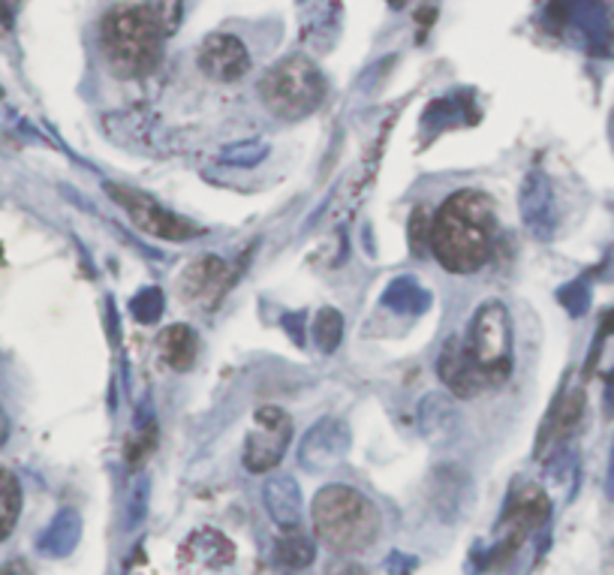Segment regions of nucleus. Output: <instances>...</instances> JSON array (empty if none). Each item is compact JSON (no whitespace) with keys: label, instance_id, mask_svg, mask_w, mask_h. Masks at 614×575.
<instances>
[{"label":"nucleus","instance_id":"7ed1b4c3","mask_svg":"<svg viewBox=\"0 0 614 575\" xmlns=\"http://www.w3.org/2000/svg\"><path fill=\"white\" fill-rule=\"evenodd\" d=\"M314 531L329 549L359 554L380 540L383 519L368 494L350 486H326L310 507Z\"/></svg>","mask_w":614,"mask_h":575},{"label":"nucleus","instance_id":"b1692460","mask_svg":"<svg viewBox=\"0 0 614 575\" xmlns=\"http://www.w3.org/2000/svg\"><path fill=\"white\" fill-rule=\"evenodd\" d=\"M0 263H3V247H0Z\"/></svg>","mask_w":614,"mask_h":575},{"label":"nucleus","instance_id":"f3484780","mask_svg":"<svg viewBox=\"0 0 614 575\" xmlns=\"http://www.w3.org/2000/svg\"><path fill=\"white\" fill-rule=\"evenodd\" d=\"M410 251L416 256H425L431 251V233H434V214H431L428 205H416L413 214H410Z\"/></svg>","mask_w":614,"mask_h":575},{"label":"nucleus","instance_id":"1a4fd4ad","mask_svg":"<svg viewBox=\"0 0 614 575\" xmlns=\"http://www.w3.org/2000/svg\"><path fill=\"white\" fill-rule=\"evenodd\" d=\"M437 374L455 398H476L485 388V380L473 368L464 338H449L437 359Z\"/></svg>","mask_w":614,"mask_h":575},{"label":"nucleus","instance_id":"f257e3e1","mask_svg":"<svg viewBox=\"0 0 614 575\" xmlns=\"http://www.w3.org/2000/svg\"><path fill=\"white\" fill-rule=\"evenodd\" d=\"M497 221L491 200L479 190H458L434 214L431 251L452 275H470L491 259Z\"/></svg>","mask_w":614,"mask_h":575},{"label":"nucleus","instance_id":"4468645a","mask_svg":"<svg viewBox=\"0 0 614 575\" xmlns=\"http://www.w3.org/2000/svg\"><path fill=\"white\" fill-rule=\"evenodd\" d=\"M343 449H347V428L338 422H319L301 446V461L317 467V458L331 461V458H340Z\"/></svg>","mask_w":614,"mask_h":575},{"label":"nucleus","instance_id":"f8f14e48","mask_svg":"<svg viewBox=\"0 0 614 575\" xmlns=\"http://www.w3.org/2000/svg\"><path fill=\"white\" fill-rule=\"evenodd\" d=\"M160 355L166 359V365L172 371H190L197 365L199 355V338L190 326H169L160 334Z\"/></svg>","mask_w":614,"mask_h":575},{"label":"nucleus","instance_id":"20e7f679","mask_svg":"<svg viewBox=\"0 0 614 575\" xmlns=\"http://www.w3.org/2000/svg\"><path fill=\"white\" fill-rule=\"evenodd\" d=\"M260 97L280 121H301L326 100V76L310 57L289 55L265 73Z\"/></svg>","mask_w":614,"mask_h":575},{"label":"nucleus","instance_id":"6ab92c4d","mask_svg":"<svg viewBox=\"0 0 614 575\" xmlns=\"http://www.w3.org/2000/svg\"><path fill=\"white\" fill-rule=\"evenodd\" d=\"M340 334H343V320H340V313L338 310L326 308L317 317V326H314V338H317L319 350H322V353L338 350Z\"/></svg>","mask_w":614,"mask_h":575},{"label":"nucleus","instance_id":"a878e982","mask_svg":"<svg viewBox=\"0 0 614 575\" xmlns=\"http://www.w3.org/2000/svg\"><path fill=\"white\" fill-rule=\"evenodd\" d=\"M0 97H3V88H0Z\"/></svg>","mask_w":614,"mask_h":575},{"label":"nucleus","instance_id":"9d476101","mask_svg":"<svg viewBox=\"0 0 614 575\" xmlns=\"http://www.w3.org/2000/svg\"><path fill=\"white\" fill-rule=\"evenodd\" d=\"M226 284H230V266L220 256H202L181 277V296L209 308L226 292Z\"/></svg>","mask_w":614,"mask_h":575},{"label":"nucleus","instance_id":"412c9836","mask_svg":"<svg viewBox=\"0 0 614 575\" xmlns=\"http://www.w3.org/2000/svg\"><path fill=\"white\" fill-rule=\"evenodd\" d=\"M0 575H31V573H28V566L19 564V561H15V564L0 566Z\"/></svg>","mask_w":614,"mask_h":575},{"label":"nucleus","instance_id":"4be33fe9","mask_svg":"<svg viewBox=\"0 0 614 575\" xmlns=\"http://www.w3.org/2000/svg\"><path fill=\"white\" fill-rule=\"evenodd\" d=\"M608 334H614V310L605 317L603 326H600V338H608Z\"/></svg>","mask_w":614,"mask_h":575},{"label":"nucleus","instance_id":"2eb2a0df","mask_svg":"<svg viewBox=\"0 0 614 575\" xmlns=\"http://www.w3.org/2000/svg\"><path fill=\"white\" fill-rule=\"evenodd\" d=\"M184 554L190 561H202L205 566H226L235 557L232 542L218 531H199L184 545Z\"/></svg>","mask_w":614,"mask_h":575},{"label":"nucleus","instance_id":"0eeeda50","mask_svg":"<svg viewBox=\"0 0 614 575\" xmlns=\"http://www.w3.org/2000/svg\"><path fill=\"white\" fill-rule=\"evenodd\" d=\"M109 196L130 214L133 226H139L142 233L163 238V242H187L190 235H197L199 230L193 223L181 221L178 214L166 211L163 205H157L151 196H145L139 190L121 188V184H106Z\"/></svg>","mask_w":614,"mask_h":575},{"label":"nucleus","instance_id":"dca6fc26","mask_svg":"<svg viewBox=\"0 0 614 575\" xmlns=\"http://www.w3.org/2000/svg\"><path fill=\"white\" fill-rule=\"evenodd\" d=\"M19 515H22V486L12 470L0 467V542L15 531Z\"/></svg>","mask_w":614,"mask_h":575},{"label":"nucleus","instance_id":"423d86ee","mask_svg":"<svg viewBox=\"0 0 614 575\" xmlns=\"http://www.w3.org/2000/svg\"><path fill=\"white\" fill-rule=\"evenodd\" d=\"M289 440H293V419L280 407L265 404L253 413V432L247 434V443H244V467L251 473L275 470Z\"/></svg>","mask_w":614,"mask_h":575},{"label":"nucleus","instance_id":"ddd939ff","mask_svg":"<svg viewBox=\"0 0 614 575\" xmlns=\"http://www.w3.org/2000/svg\"><path fill=\"white\" fill-rule=\"evenodd\" d=\"M317 561L314 540L301 528H286L284 536L275 542V564L284 573H301Z\"/></svg>","mask_w":614,"mask_h":575},{"label":"nucleus","instance_id":"6e6552de","mask_svg":"<svg viewBox=\"0 0 614 575\" xmlns=\"http://www.w3.org/2000/svg\"><path fill=\"white\" fill-rule=\"evenodd\" d=\"M197 64L211 82L230 85V82H239V78L247 76V70H251V52H247L242 36L211 34L205 43L199 45Z\"/></svg>","mask_w":614,"mask_h":575},{"label":"nucleus","instance_id":"f03ea898","mask_svg":"<svg viewBox=\"0 0 614 575\" xmlns=\"http://www.w3.org/2000/svg\"><path fill=\"white\" fill-rule=\"evenodd\" d=\"M99 52L118 78H142L163 57V31L145 3H115L99 19Z\"/></svg>","mask_w":614,"mask_h":575},{"label":"nucleus","instance_id":"a211bd4d","mask_svg":"<svg viewBox=\"0 0 614 575\" xmlns=\"http://www.w3.org/2000/svg\"><path fill=\"white\" fill-rule=\"evenodd\" d=\"M145 7L154 15L157 28L163 31V36H172L181 28L184 19V0H145Z\"/></svg>","mask_w":614,"mask_h":575},{"label":"nucleus","instance_id":"aec40b11","mask_svg":"<svg viewBox=\"0 0 614 575\" xmlns=\"http://www.w3.org/2000/svg\"><path fill=\"white\" fill-rule=\"evenodd\" d=\"M582 407H584V395L582 392H572L570 398L563 401L558 407V413H554V437H567V434L579 425V419H582Z\"/></svg>","mask_w":614,"mask_h":575},{"label":"nucleus","instance_id":"9b49d317","mask_svg":"<svg viewBox=\"0 0 614 575\" xmlns=\"http://www.w3.org/2000/svg\"><path fill=\"white\" fill-rule=\"evenodd\" d=\"M265 509L280 528H301V491L293 476H275L265 482Z\"/></svg>","mask_w":614,"mask_h":575},{"label":"nucleus","instance_id":"39448f33","mask_svg":"<svg viewBox=\"0 0 614 575\" xmlns=\"http://www.w3.org/2000/svg\"><path fill=\"white\" fill-rule=\"evenodd\" d=\"M473 368L479 371L485 386H500L512 374V320L500 301H485L473 313L470 332L464 338Z\"/></svg>","mask_w":614,"mask_h":575},{"label":"nucleus","instance_id":"5701e85b","mask_svg":"<svg viewBox=\"0 0 614 575\" xmlns=\"http://www.w3.org/2000/svg\"><path fill=\"white\" fill-rule=\"evenodd\" d=\"M10 437V419H7V413H3V407H0V443Z\"/></svg>","mask_w":614,"mask_h":575},{"label":"nucleus","instance_id":"393cba45","mask_svg":"<svg viewBox=\"0 0 614 575\" xmlns=\"http://www.w3.org/2000/svg\"><path fill=\"white\" fill-rule=\"evenodd\" d=\"M612 486H614V465H612Z\"/></svg>","mask_w":614,"mask_h":575}]
</instances>
